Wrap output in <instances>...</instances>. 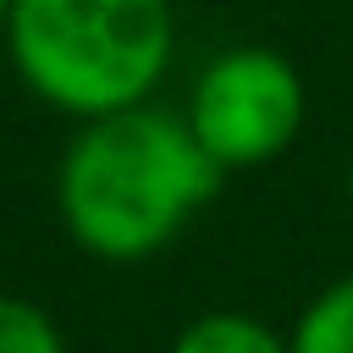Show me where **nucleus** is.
I'll return each mask as SVG.
<instances>
[{"mask_svg":"<svg viewBox=\"0 0 353 353\" xmlns=\"http://www.w3.org/2000/svg\"><path fill=\"white\" fill-rule=\"evenodd\" d=\"M6 17H11V0H0V39H6Z\"/></svg>","mask_w":353,"mask_h":353,"instance_id":"nucleus-7","label":"nucleus"},{"mask_svg":"<svg viewBox=\"0 0 353 353\" xmlns=\"http://www.w3.org/2000/svg\"><path fill=\"white\" fill-rule=\"evenodd\" d=\"M0 353H66V331L44 303L0 292Z\"/></svg>","mask_w":353,"mask_h":353,"instance_id":"nucleus-6","label":"nucleus"},{"mask_svg":"<svg viewBox=\"0 0 353 353\" xmlns=\"http://www.w3.org/2000/svg\"><path fill=\"white\" fill-rule=\"evenodd\" d=\"M303 77L281 50L232 44L199 72L182 116L221 171H254L292 149V138L303 132Z\"/></svg>","mask_w":353,"mask_h":353,"instance_id":"nucleus-3","label":"nucleus"},{"mask_svg":"<svg viewBox=\"0 0 353 353\" xmlns=\"http://www.w3.org/2000/svg\"><path fill=\"white\" fill-rule=\"evenodd\" d=\"M165 353H287V336L248 309H204L171 336Z\"/></svg>","mask_w":353,"mask_h":353,"instance_id":"nucleus-4","label":"nucleus"},{"mask_svg":"<svg viewBox=\"0 0 353 353\" xmlns=\"http://www.w3.org/2000/svg\"><path fill=\"white\" fill-rule=\"evenodd\" d=\"M6 55L39 105L94 121L149 105L176 55V11L171 0H11Z\"/></svg>","mask_w":353,"mask_h":353,"instance_id":"nucleus-2","label":"nucleus"},{"mask_svg":"<svg viewBox=\"0 0 353 353\" xmlns=\"http://www.w3.org/2000/svg\"><path fill=\"white\" fill-rule=\"evenodd\" d=\"M347 210H353V160H347Z\"/></svg>","mask_w":353,"mask_h":353,"instance_id":"nucleus-8","label":"nucleus"},{"mask_svg":"<svg viewBox=\"0 0 353 353\" xmlns=\"http://www.w3.org/2000/svg\"><path fill=\"white\" fill-rule=\"evenodd\" d=\"M287 353H353V276L325 281L292 320Z\"/></svg>","mask_w":353,"mask_h":353,"instance_id":"nucleus-5","label":"nucleus"},{"mask_svg":"<svg viewBox=\"0 0 353 353\" xmlns=\"http://www.w3.org/2000/svg\"><path fill=\"white\" fill-rule=\"evenodd\" d=\"M221 165L199 149L188 116L160 105L77 121L55 165L61 232L105 265H138L171 248L221 193Z\"/></svg>","mask_w":353,"mask_h":353,"instance_id":"nucleus-1","label":"nucleus"}]
</instances>
